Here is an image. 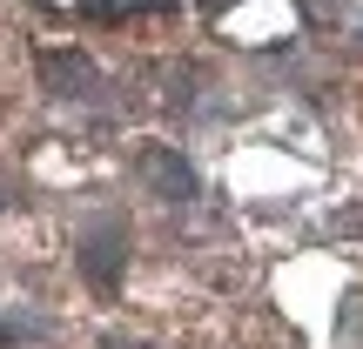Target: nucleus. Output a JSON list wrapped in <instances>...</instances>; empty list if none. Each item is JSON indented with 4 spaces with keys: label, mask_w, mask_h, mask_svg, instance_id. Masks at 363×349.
I'll return each instance as SVG.
<instances>
[{
    "label": "nucleus",
    "mask_w": 363,
    "mask_h": 349,
    "mask_svg": "<svg viewBox=\"0 0 363 349\" xmlns=\"http://www.w3.org/2000/svg\"><path fill=\"white\" fill-rule=\"evenodd\" d=\"M121 275H128V222L108 215V222H94V229L81 235V282H88L94 296H115Z\"/></svg>",
    "instance_id": "f257e3e1"
},
{
    "label": "nucleus",
    "mask_w": 363,
    "mask_h": 349,
    "mask_svg": "<svg viewBox=\"0 0 363 349\" xmlns=\"http://www.w3.org/2000/svg\"><path fill=\"white\" fill-rule=\"evenodd\" d=\"M40 81L54 101H101V67L81 47H40Z\"/></svg>",
    "instance_id": "f03ea898"
},
{
    "label": "nucleus",
    "mask_w": 363,
    "mask_h": 349,
    "mask_svg": "<svg viewBox=\"0 0 363 349\" xmlns=\"http://www.w3.org/2000/svg\"><path fill=\"white\" fill-rule=\"evenodd\" d=\"M142 175L155 181V195H162V202H175V208H189L195 195H202V181H195V168H189L182 148H148V155H142Z\"/></svg>",
    "instance_id": "7ed1b4c3"
},
{
    "label": "nucleus",
    "mask_w": 363,
    "mask_h": 349,
    "mask_svg": "<svg viewBox=\"0 0 363 349\" xmlns=\"http://www.w3.org/2000/svg\"><path fill=\"white\" fill-rule=\"evenodd\" d=\"M48 336V323H0V349L7 343H40Z\"/></svg>",
    "instance_id": "20e7f679"
},
{
    "label": "nucleus",
    "mask_w": 363,
    "mask_h": 349,
    "mask_svg": "<svg viewBox=\"0 0 363 349\" xmlns=\"http://www.w3.org/2000/svg\"><path fill=\"white\" fill-rule=\"evenodd\" d=\"M101 349H148V343H135V336H108Z\"/></svg>",
    "instance_id": "39448f33"
},
{
    "label": "nucleus",
    "mask_w": 363,
    "mask_h": 349,
    "mask_svg": "<svg viewBox=\"0 0 363 349\" xmlns=\"http://www.w3.org/2000/svg\"><path fill=\"white\" fill-rule=\"evenodd\" d=\"M0 208H7V188H0Z\"/></svg>",
    "instance_id": "423d86ee"
}]
</instances>
